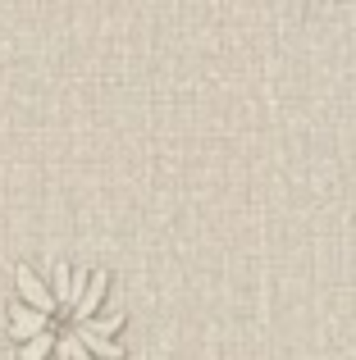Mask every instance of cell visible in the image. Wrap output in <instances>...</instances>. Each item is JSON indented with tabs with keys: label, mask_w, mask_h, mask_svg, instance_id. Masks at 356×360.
Instances as JSON below:
<instances>
[{
	"label": "cell",
	"mask_w": 356,
	"mask_h": 360,
	"mask_svg": "<svg viewBox=\"0 0 356 360\" xmlns=\"http://www.w3.org/2000/svg\"><path fill=\"white\" fill-rule=\"evenodd\" d=\"M110 274L55 260L51 274L14 269L9 338L18 360H124V315L106 310Z\"/></svg>",
	"instance_id": "obj_1"
}]
</instances>
